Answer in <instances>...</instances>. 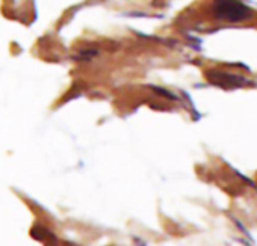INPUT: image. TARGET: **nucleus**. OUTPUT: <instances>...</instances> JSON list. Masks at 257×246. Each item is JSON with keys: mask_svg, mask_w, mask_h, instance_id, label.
Masks as SVG:
<instances>
[{"mask_svg": "<svg viewBox=\"0 0 257 246\" xmlns=\"http://www.w3.org/2000/svg\"><path fill=\"white\" fill-rule=\"evenodd\" d=\"M206 77L212 85L221 86L224 89H234V88H240V86L251 83L246 77L237 73H230V71H222V70H209L206 73Z\"/></svg>", "mask_w": 257, "mask_h": 246, "instance_id": "f03ea898", "label": "nucleus"}, {"mask_svg": "<svg viewBox=\"0 0 257 246\" xmlns=\"http://www.w3.org/2000/svg\"><path fill=\"white\" fill-rule=\"evenodd\" d=\"M212 13L216 19L237 23L251 17V10L240 0H213Z\"/></svg>", "mask_w": 257, "mask_h": 246, "instance_id": "f257e3e1", "label": "nucleus"}]
</instances>
